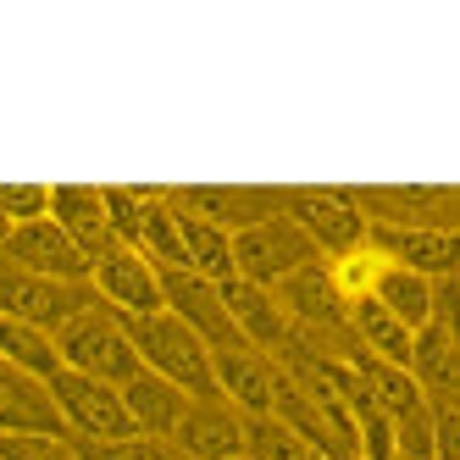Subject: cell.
<instances>
[{"mask_svg": "<svg viewBox=\"0 0 460 460\" xmlns=\"http://www.w3.org/2000/svg\"><path fill=\"white\" fill-rule=\"evenodd\" d=\"M89 288H94V300L117 316L161 311V267H150L139 250H122V244H111L106 255L89 261Z\"/></svg>", "mask_w": 460, "mask_h": 460, "instance_id": "obj_7", "label": "cell"}, {"mask_svg": "<svg viewBox=\"0 0 460 460\" xmlns=\"http://www.w3.org/2000/svg\"><path fill=\"white\" fill-rule=\"evenodd\" d=\"M0 460H78L73 438H0Z\"/></svg>", "mask_w": 460, "mask_h": 460, "instance_id": "obj_26", "label": "cell"}, {"mask_svg": "<svg viewBox=\"0 0 460 460\" xmlns=\"http://www.w3.org/2000/svg\"><path fill=\"white\" fill-rule=\"evenodd\" d=\"M377 272H383V255L372 244H360V250H349L339 261H327V278H333V288L344 294V305L349 300H367L372 283H377Z\"/></svg>", "mask_w": 460, "mask_h": 460, "instance_id": "obj_23", "label": "cell"}, {"mask_svg": "<svg viewBox=\"0 0 460 460\" xmlns=\"http://www.w3.org/2000/svg\"><path fill=\"white\" fill-rule=\"evenodd\" d=\"M167 200H172V194H167ZM172 211H178V244H183V272L206 278V283H227V278H234V239H227L222 227L200 222L194 211H183L178 200H172Z\"/></svg>", "mask_w": 460, "mask_h": 460, "instance_id": "obj_19", "label": "cell"}, {"mask_svg": "<svg viewBox=\"0 0 460 460\" xmlns=\"http://www.w3.org/2000/svg\"><path fill=\"white\" fill-rule=\"evenodd\" d=\"M50 400H56L61 427H67L73 444H111V438L134 433V421H128V411H122V388H111L101 377H84V372L61 367L50 377Z\"/></svg>", "mask_w": 460, "mask_h": 460, "instance_id": "obj_4", "label": "cell"}, {"mask_svg": "<svg viewBox=\"0 0 460 460\" xmlns=\"http://www.w3.org/2000/svg\"><path fill=\"white\" fill-rule=\"evenodd\" d=\"M161 311H172L194 339H206V349H227V344H244L239 327L227 322V305H222V288L194 278L183 267H167L161 272Z\"/></svg>", "mask_w": 460, "mask_h": 460, "instance_id": "obj_8", "label": "cell"}, {"mask_svg": "<svg viewBox=\"0 0 460 460\" xmlns=\"http://www.w3.org/2000/svg\"><path fill=\"white\" fill-rule=\"evenodd\" d=\"M78 460H189L172 438H150V433H128L111 444H78Z\"/></svg>", "mask_w": 460, "mask_h": 460, "instance_id": "obj_24", "label": "cell"}, {"mask_svg": "<svg viewBox=\"0 0 460 460\" xmlns=\"http://www.w3.org/2000/svg\"><path fill=\"white\" fill-rule=\"evenodd\" d=\"M217 288H222L227 322L239 327V339H244L250 349L278 355V349L294 339V322L283 316V305H278L272 288H255V283H244V278H227V283H217Z\"/></svg>", "mask_w": 460, "mask_h": 460, "instance_id": "obj_15", "label": "cell"}, {"mask_svg": "<svg viewBox=\"0 0 460 460\" xmlns=\"http://www.w3.org/2000/svg\"><path fill=\"white\" fill-rule=\"evenodd\" d=\"M239 460H327L316 444H305L278 416H244V455Z\"/></svg>", "mask_w": 460, "mask_h": 460, "instance_id": "obj_22", "label": "cell"}, {"mask_svg": "<svg viewBox=\"0 0 460 460\" xmlns=\"http://www.w3.org/2000/svg\"><path fill=\"white\" fill-rule=\"evenodd\" d=\"M367 244L388 261V267H405L416 278H455V227H372L367 222Z\"/></svg>", "mask_w": 460, "mask_h": 460, "instance_id": "obj_11", "label": "cell"}, {"mask_svg": "<svg viewBox=\"0 0 460 460\" xmlns=\"http://www.w3.org/2000/svg\"><path fill=\"white\" fill-rule=\"evenodd\" d=\"M0 360L28 377L50 383L61 372V349H56V333H45V327H28V322H6L0 316Z\"/></svg>", "mask_w": 460, "mask_h": 460, "instance_id": "obj_21", "label": "cell"}, {"mask_svg": "<svg viewBox=\"0 0 460 460\" xmlns=\"http://www.w3.org/2000/svg\"><path fill=\"white\" fill-rule=\"evenodd\" d=\"M6 239H12V222H6V211H0V250H6Z\"/></svg>", "mask_w": 460, "mask_h": 460, "instance_id": "obj_27", "label": "cell"}, {"mask_svg": "<svg viewBox=\"0 0 460 460\" xmlns=\"http://www.w3.org/2000/svg\"><path fill=\"white\" fill-rule=\"evenodd\" d=\"M167 194L183 211H194L200 222L222 227V234L234 239V234H244V227L278 217L288 189H167Z\"/></svg>", "mask_w": 460, "mask_h": 460, "instance_id": "obj_14", "label": "cell"}, {"mask_svg": "<svg viewBox=\"0 0 460 460\" xmlns=\"http://www.w3.org/2000/svg\"><path fill=\"white\" fill-rule=\"evenodd\" d=\"M122 411H128V421H134V433L172 438L183 411H189V394L172 388L167 377H155V372H139V377L122 383Z\"/></svg>", "mask_w": 460, "mask_h": 460, "instance_id": "obj_18", "label": "cell"}, {"mask_svg": "<svg viewBox=\"0 0 460 460\" xmlns=\"http://www.w3.org/2000/svg\"><path fill=\"white\" fill-rule=\"evenodd\" d=\"M283 217L316 244L322 261H339V255L367 244V217L355 211L349 189H288L283 194Z\"/></svg>", "mask_w": 460, "mask_h": 460, "instance_id": "obj_6", "label": "cell"}, {"mask_svg": "<svg viewBox=\"0 0 460 460\" xmlns=\"http://www.w3.org/2000/svg\"><path fill=\"white\" fill-rule=\"evenodd\" d=\"M172 444L189 460H239L244 455V416L227 400H217V394H211V400H189Z\"/></svg>", "mask_w": 460, "mask_h": 460, "instance_id": "obj_16", "label": "cell"}, {"mask_svg": "<svg viewBox=\"0 0 460 460\" xmlns=\"http://www.w3.org/2000/svg\"><path fill=\"white\" fill-rule=\"evenodd\" d=\"M94 305V288L89 283H56V278H34L12 267L0 255V316L6 322H28V327H45V333H61L78 311Z\"/></svg>", "mask_w": 460, "mask_h": 460, "instance_id": "obj_5", "label": "cell"}, {"mask_svg": "<svg viewBox=\"0 0 460 460\" xmlns=\"http://www.w3.org/2000/svg\"><path fill=\"white\" fill-rule=\"evenodd\" d=\"M316 261H322L316 244L283 211L267 217V222H255V227H244V234H234V278H244L255 288H278L283 278L316 267Z\"/></svg>", "mask_w": 460, "mask_h": 460, "instance_id": "obj_3", "label": "cell"}, {"mask_svg": "<svg viewBox=\"0 0 460 460\" xmlns=\"http://www.w3.org/2000/svg\"><path fill=\"white\" fill-rule=\"evenodd\" d=\"M122 333L134 344L139 367L167 377L172 388H183L189 400H211L217 377H211V349L206 339H194L172 311H150V316H122Z\"/></svg>", "mask_w": 460, "mask_h": 460, "instance_id": "obj_1", "label": "cell"}, {"mask_svg": "<svg viewBox=\"0 0 460 460\" xmlns=\"http://www.w3.org/2000/svg\"><path fill=\"white\" fill-rule=\"evenodd\" d=\"M0 211H6L12 227L50 217V189L45 183H0Z\"/></svg>", "mask_w": 460, "mask_h": 460, "instance_id": "obj_25", "label": "cell"}, {"mask_svg": "<svg viewBox=\"0 0 460 460\" xmlns=\"http://www.w3.org/2000/svg\"><path fill=\"white\" fill-rule=\"evenodd\" d=\"M0 438H67L50 383L6 367V360H0Z\"/></svg>", "mask_w": 460, "mask_h": 460, "instance_id": "obj_13", "label": "cell"}, {"mask_svg": "<svg viewBox=\"0 0 460 460\" xmlns=\"http://www.w3.org/2000/svg\"><path fill=\"white\" fill-rule=\"evenodd\" d=\"M211 377H217V400H227L239 416H272V394H278L272 355H261L250 344L211 349Z\"/></svg>", "mask_w": 460, "mask_h": 460, "instance_id": "obj_9", "label": "cell"}, {"mask_svg": "<svg viewBox=\"0 0 460 460\" xmlns=\"http://www.w3.org/2000/svg\"><path fill=\"white\" fill-rule=\"evenodd\" d=\"M0 255H6L12 267H22V272H34V278L89 283V255H84L67 234H61V227H56L50 217L12 227V239H6V250H0Z\"/></svg>", "mask_w": 460, "mask_h": 460, "instance_id": "obj_10", "label": "cell"}, {"mask_svg": "<svg viewBox=\"0 0 460 460\" xmlns=\"http://www.w3.org/2000/svg\"><path fill=\"white\" fill-rule=\"evenodd\" d=\"M372 227H455V189H349Z\"/></svg>", "mask_w": 460, "mask_h": 460, "instance_id": "obj_12", "label": "cell"}, {"mask_svg": "<svg viewBox=\"0 0 460 460\" xmlns=\"http://www.w3.org/2000/svg\"><path fill=\"white\" fill-rule=\"evenodd\" d=\"M367 300H377L394 322L405 327V333H421V327L433 322V278H416V272L388 267V261H383V272H377Z\"/></svg>", "mask_w": 460, "mask_h": 460, "instance_id": "obj_20", "label": "cell"}, {"mask_svg": "<svg viewBox=\"0 0 460 460\" xmlns=\"http://www.w3.org/2000/svg\"><path fill=\"white\" fill-rule=\"evenodd\" d=\"M56 349H61V367H67V372L101 377V383H111V388H122L128 377L145 372L139 355H134V344H128V333H122V316L106 311L101 300H94L89 311H78L67 327H61V333H56Z\"/></svg>", "mask_w": 460, "mask_h": 460, "instance_id": "obj_2", "label": "cell"}, {"mask_svg": "<svg viewBox=\"0 0 460 460\" xmlns=\"http://www.w3.org/2000/svg\"><path fill=\"white\" fill-rule=\"evenodd\" d=\"M50 222L67 234L89 261L106 255L117 239H111V222H106V189H89V183H61L50 189Z\"/></svg>", "mask_w": 460, "mask_h": 460, "instance_id": "obj_17", "label": "cell"}]
</instances>
